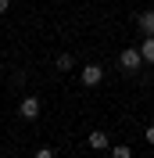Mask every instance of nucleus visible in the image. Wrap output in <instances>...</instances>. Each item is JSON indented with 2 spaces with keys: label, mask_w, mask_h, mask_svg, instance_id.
Instances as JSON below:
<instances>
[{
  "label": "nucleus",
  "mask_w": 154,
  "mask_h": 158,
  "mask_svg": "<svg viewBox=\"0 0 154 158\" xmlns=\"http://www.w3.org/2000/svg\"><path fill=\"white\" fill-rule=\"evenodd\" d=\"M140 65H144V54H140L136 47H125V50H122V69H125V72H136Z\"/></svg>",
  "instance_id": "obj_1"
},
{
  "label": "nucleus",
  "mask_w": 154,
  "mask_h": 158,
  "mask_svg": "<svg viewBox=\"0 0 154 158\" xmlns=\"http://www.w3.org/2000/svg\"><path fill=\"white\" fill-rule=\"evenodd\" d=\"M36 158H58V155H54V148H39V151H36Z\"/></svg>",
  "instance_id": "obj_9"
},
{
  "label": "nucleus",
  "mask_w": 154,
  "mask_h": 158,
  "mask_svg": "<svg viewBox=\"0 0 154 158\" xmlns=\"http://www.w3.org/2000/svg\"><path fill=\"white\" fill-rule=\"evenodd\" d=\"M144 137H147V144H154V126H147V133H144Z\"/></svg>",
  "instance_id": "obj_10"
},
{
  "label": "nucleus",
  "mask_w": 154,
  "mask_h": 158,
  "mask_svg": "<svg viewBox=\"0 0 154 158\" xmlns=\"http://www.w3.org/2000/svg\"><path fill=\"white\" fill-rule=\"evenodd\" d=\"M11 7V0H0V15H4V11H7Z\"/></svg>",
  "instance_id": "obj_11"
},
{
  "label": "nucleus",
  "mask_w": 154,
  "mask_h": 158,
  "mask_svg": "<svg viewBox=\"0 0 154 158\" xmlns=\"http://www.w3.org/2000/svg\"><path fill=\"white\" fill-rule=\"evenodd\" d=\"M140 29H144V36H154V11H144V15H140Z\"/></svg>",
  "instance_id": "obj_5"
},
{
  "label": "nucleus",
  "mask_w": 154,
  "mask_h": 158,
  "mask_svg": "<svg viewBox=\"0 0 154 158\" xmlns=\"http://www.w3.org/2000/svg\"><path fill=\"white\" fill-rule=\"evenodd\" d=\"M111 158H133V151L129 148H111Z\"/></svg>",
  "instance_id": "obj_8"
},
{
  "label": "nucleus",
  "mask_w": 154,
  "mask_h": 158,
  "mask_svg": "<svg viewBox=\"0 0 154 158\" xmlns=\"http://www.w3.org/2000/svg\"><path fill=\"white\" fill-rule=\"evenodd\" d=\"M100 79H104V69H100V65H86V69H83V83H86V86H97Z\"/></svg>",
  "instance_id": "obj_2"
},
{
  "label": "nucleus",
  "mask_w": 154,
  "mask_h": 158,
  "mask_svg": "<svg viewBox=\"0 0 154 158\" xmlns=\"http://www.w3.org/2000/svg\"><path fill=\"white\" fill-rule=\"evenodd\" d=\"M72 65H75V58H72V54H61V58H58V69H61V72H68Z\"/></svg>",
  "instance_id": "obj_7"
},
{
  "label": "nucleus",
  "mask_w": 154,
  "mask_h": 158,
  "mask_svg": "<svg viewBox=\"0 0 154 158\" xmlns=\"http://www.w3.org/2000/svg\"><path fill=\"white\" fill-rule=\"evenodd\" d=\"M90 148H97V151H107V148H111V144H107V133L93 129V133H90Z\"/></svg>",
  "instance_id": "obj_4"
},
{
  "label": "nucleus",
  "mask_w": 154,
  "mask_h": 158,
  "mask_svg": "<svg viewBox=\"0 0 154 158\" xmlns=\"http://www.w3.org/2000/svg\"><path fill=\"white\" fill-rule=\"evenodd\" d=\"M18 111H22V118H36L39 115V97H25Z\"/></svg>",
  "instance_id": "obj_3"
},
{
  "label": "nucleus",
  "mask_w": 154,
  "mask_h": 158,
  "mask_svg": "<svg viewBox=\"0 0 154 158\" xmlns=\"http://www.w3.org/2000/svg\"><path fill=\"white\" fill-rule=\"evenodd\" d=\"M140 54H144V61H151V65H154V36H144V43H140Z\"/></svg>",
  "instance_id": "obj_6"
}]
</instances>
